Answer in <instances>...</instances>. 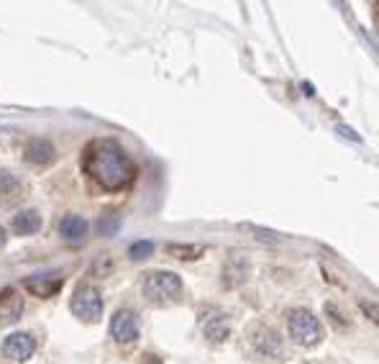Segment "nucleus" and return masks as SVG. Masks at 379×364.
Listing matches in <instances>:
<instances>
[{
  "label": "nucleus",
  "instance_id": "obj_23",
  "mask_svg": "<svg viewBox=\"0 0 379 364\" xmlns=\"http://www.w3.org/2000/svg\"><path fill=\"white\" fill-rule=\"evenodd\" d=\"M141 364H161V362L154 354H146V356H141Z\"/></svg>",
  "mask_w": 379,
  "mask_h": 364
},
{
  "label": "nucleus",
  "instance_id": "obj_5",
  "mask_svg": "<svg viewBox=\"0 0 379 364\" xmlns=\"http://www.w3.org/2000/svg\"><path fill=\"white\" fill-rule=\"evenodd\" d=\"M69 311L82 318L87 323H95L103 318V297L98 293V288L93 285H80V288L72 293V300H69Z\"/></svg>",
  "mask_w": 379,
  "mask_h": 364
},
{
  "label": "nucleus",
  "instance_id": "obj_12",
  "mask_svg": "<svg viewBox=\"0 0 379 364\" xmlns=\"http://www.w3.org/2000/svg\"><path fill=\"white\" fill-rule=\"evenodd\" d=\"M249 277V262H246L244 257H231L226 262V267H223V288H236V285H241L244 279Z\"/></svg>",
  "mask_w": 379,
  "mask_h": 364
},
{
  "label": "nucleus",
  "instance_id": "obj_17",
  "mask_svg": "<svg viewBox=\"0 0 379 364\" xmlns=\"http://www.w3.org/2000/svg\"><path fill=\"white\" fill-rule=\"evenodd\" d=\"M152 252H154L152 241H136V244H131V249H128V257H131V259H146V257H152Z\"/></svg>",
  "mask_w": 379,
  "mask_h": 364
},
{
  "label": "nucleus",
  "instance_id": "obj_6",
  "mask_svg": "<svg viewBox=\"0 0 379 364\" xmlns=\"http://www.w3.org/2000/svg\"><path fill=\"white\" fill-rule=\"evenodd\" d=\"M110 336L118 344H134L139 339V315L131 308H118L110 318Z\"/></svg>",
  "mask_w": 379,
  "mask_h": 364
},
{
  "label": "nucleus",
  "instance_id": "obj_19",
  "mask_svg": "<svg viewBox=\"0 0 379 364\" xmlns=\"http://www.w3.org/2000/svg\"><path fill=\"white\" fill-rule=\"evenodd\" d=\"M326 313H328L330 318L338 323V326H349V321H346L344 313H341V311L336 308V303H326Z\"/></svg>",
  "mask_w": 379,
  "mask_h": 364
},
{
  "label": "nucleus",
  "instance_id": "obj_15",
  "mask_svg": "<svg viewBox=\"0 0 379 364\" xmlns=\"http://www.w3.org/2000/svg\"><path fill=\"white\" fill-rule=\"evenodd\" d=\"M167 254L179 259V262H195L205 257V246L202 244H167Z\"/></svg>",
  "mask_w": 379,
  "mask_h": 364
},
{
  "label": "nucleus",
  "instance_id": "obj_16",
  "mask_svg": "<svg viewBox=\"0 0 379 364\" xmlns=\"http://www.w3.org/2000/svg\"><path fill=\"white\" fill-rule=\"evenodd\" d=\"M118 226H121V216L108 213V216H103V218L98 220V234H100V236H116V234H118Z\"/></svg>",
  "mask_w": 379,
  "mask_h": 364
},
{
  "label": "nucleus",
  "instance_id": "obj_1",
  "mask_svg": "<svg viewBox=\"0 0 379 364\" xmlns=\"http://www.w3.org/2000/svg\"><path fill=\"white\" fill-rule=\"evenodd\" d=\"M82 172L105 193H118L136 177V164L116 139H95L82 154Z\"/></svg>",
  "mask_w": 379,
  "mask_h": 364
},
{
  "label": "nucleus",
  "instance_id": "obj_21",
  "mask_svg": "<svg viewBox=\"0 0 379 364\" xmlns=\"http://www.w3.org/2000/svg\"><path fill=\"white\" fill-rule=\"evenodd\" d=\"M336 131L341 136H344V139H351V141H362V136L356 134L354 128H349V126H336Z\"/></svg>",
  "mask_w": 379,
  "mask_h": 364
},
{
  "label": "nucleus",
  "instance_id": "obj_11",
  "mask_svg": "<svg viewBox=\"0 0 379 364\" xmlns=\"http://www.w3.org/2000/svg\"><path fill=\"white\" fill-rule=\"evenodd\" d=\"M24 313V300L13 293V290H3V297H0V326H10L16 323Z\"/></svg>",
  "mask_w": 379,
  "mask_h": 364
},
{
  "label": "nucleus",
  "instance_id": "obj_3",
  "mask_svg": "<svg viewBox=\"0 0 379 364\" xmlns=\"http://www.w3.org/2000/svg\"><path fill=\"white\" fill-rule=\"evenodd\" d=\"M287 326H290V336H292L300 347H318L320 339H323L320 321L308 308H292V311L287 313Z\"/></svg>",
  "mask_w": 379,
  "mask_h": 364
},
{
  "label": "nucleus",
  "instance_id": "obj_18",
  "mask_svg": "<svg viewBox=\"0 0 379 364\" xmlns=\"http://www.w3.org/2000/svg\"><path fill=\"white\" fill-rule=\"evenodd\" d=\"M18 187V180L10 175V172H0V195H8L10 190Z\"/></svg>",
  "mask_w": 379,
  "mask_h": 364
},
{
  "label": "nucleus",
  "instance_id": "obj_7",
  "mask_svg": "<svg viewBox=\"0 0 379 364\" xmlns=\"http://www.w3.org/2000/svg\"><path fill=\"white\" fill-rule=\"evenodd\" d=\"M252 344L256 349V354L267 356V359L282 354V339L272 326H256L252 333Z\"/></svg>",
  "mask_w": 379,
  "mask_h": 364
},
{
  "label": "nucleus",
  "instance_id": "obj_25",
  "mask_svg": "<svg viewBox=\"0 0 379 364\" xmlns=\"http://www.w3.org/2000/svg\"><path fill=\"white\" fill-rule=\"evenodd\" d=\"M6 244V229H3V226H0V246Z\"/></svg>",
  "mask_w": 379,
  "mask_h": 364
},
{
  "label": "nucleus",
  "instance_id": "obj_10",
  "mask_svg": "<svg viewBox=\"0 0 379 364\" xmlns=\"http://www.w3.org/2000/svg\"><path fill=\"white\" fill-rule=\"evenodd\" d=\"M64 285V277L62 275H44V277H26L24 288L31 293L34 297H51L57 295Z\"/></svg>",
  "mask_w": 379,
  "mask_h": 364
},
{
  "label": "nucleus",
  "instance_id": "obj_20",
  "mask_svg": "<svg viewBox=\"0 0 379 364\" xmlns=\"http://www.w3.org/2000/svg\"><path fill=\"white\" fill-rule=\"evenodd\" d=\"M249 229H252L254 234L261 239V241H270V244H277L279 241V236L277 234H272V231H264V229H259V226H249Z\"/></svg>",
  "mask_w": 379,
  "mask_h": 364
},
{
  "label": "nucleus",
  "instance_id": "obj_24",
  "mask_svg": "<svg viewBox=\"0 0 379 364\" xmlns=\"http://www.w3.org/2000/svg\"><path fill=\"white\" fill-rule=\"evenodd\" d=\"M303 90H305V95H308V98H312V95H315V87H312L310 83H303Z\"/></svg>",
  "mask_w": 379,
  "mask_h": 364
},
{
  "label": "nucleus",
  "instance_id": "obj_22",
  "mask_svg": "<svg viewBox=\"0 0 379 364\" xmlns=\"http://www.w3.org/2000/svg\"><path fill=\"white\" fill-rule=\"evenodd\" d=\"M362 311H364L367 315H369L371 321L377 323V305H374V303H367V300H362Z\"/></svg>",
  "mask_w": 379,
  "mask_h": 364
},
{
  "label": "nucleus",
  "instance_id": "obj_8",
  "mask_svg": "<svg viewBox=\"0 0 379 364\" xmlns=\"http://www.w3.org/2000/svg\"><path fill=\"white\" fill-rule=\"evenodd\" d=\"M36 352V341L31 339V333H10L3 341V354L13 359V362H28Z\"/></svg>",
  "mask_w": 379,
  "mask_h": 364
},
{
  "label": "nucleus",
  "instance_id": "obj_4",
  "mask_svg": "<svg viewBox=\"0 0 379 364\" xmlns=\"http://www.w3.org/2000/svg\"><path fill=\"white\" fill-rule=\"evenodd\" d=\"M197 323H200L202 336L211 344H223L231 336V315L220 311L218 305H205L197 311Z\"/></svg>",
  "mask_w": 379,
  "mask_h": 364
},
{
  "label": "nucleus",
  "instance_id": "obj_2",
  "mask_svg": "<svg viewBox=\"0 0 379 364\" xmlns=\"http://www.w3.org/2000/svg\"><path fill=\"white\" fill-rule=\"evenodd\" d=\"M141 290L149 303L164 308V305L177 303L182 297V277L167 270H154L149 275H143Z\"/></svg>",
  "mask_w": 379,
  "mask_h": 364
},
{
  "label": "nucleus",
  "instance_id": "obj_13",
  "mask_svg": "<svg viewBox=\"0 0 379 364\" xmlns=\"http://www.w3.org/2000/svg\"><path fill=\"white\" fill-rule=\"evenodd\" d=\"M39 229H42V213L36 208H26V211L13 216V231L18 236H31Z\"/></svg>",
  "mask_w": 379,
  "mask_h": 364
},
{
  "label": "nucleus",
  "instance_id": "obj_14",
  "mask_svg": "<svg viewBox=\"0 0 379 364\" xmlns=\"http://www.w3.org/2000/svg\"><path fill=\"white\" fill-rule=\"evenodd\" d=\"M60 234L67 241H80L87 234V220L82 216H77V213H69V216H64L60 220Z\"/></svg>",
  "mask_w": 379,
  "mask_h": 364
},
{
  "label": "nucleus",
  "instance_id": "obj_9",
  "mask_svg": "<svg viewBox=\"0 0 379 364\" xmlns=\"http://www.w3.org/2000/svg\"><path fill=\"white\" fill-rule=\"evenodd\" d=\"M24 154H26V162H28V164H36V167H49L51 162L57 159V149H54V144H51L49 139H42V136L28 139Z\"/></svg>",
  "mask_w": 379,
  "mask_h": 364
}]
</instances>
